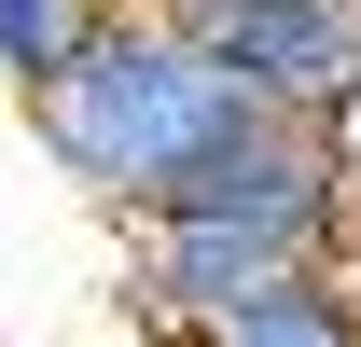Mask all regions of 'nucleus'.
<instances>
[{
	"mask_svg": "<svg viewBox=\"0 0 361 347\" xmlns=\"http://www.w3.org/2000/svg\"><path fill=\"white\" fill-rule=\"evenodd\" d=\"M28 126H42V153L84 181L97 209L167 222V209H195L223 167H250V153L278 139V111L236 84L180 14H111L84 70L28 97Z\"/></svg>",
	"mask_w": 361,
	"mask_h": 347,
	"instance_id": "f257e3e1",
	"label": "nucleus"
},
{
	"mask_svg": "<svg viewBox=\"0 0 361 347\" xmlns=\"http://www.w3.org/2000/svg\"><path fill=\"white\" fill-rule=\"evenodd\" d=\"M195 42L223 56L278 126H348L361 111V0H236Z\"/></svg>",
	"mask_w": 361,
	"mask_h": 347,
	"instance_id": "f03ea898",
	"label": "nucleus"
},
{
	"mask_svg": "<svg viewBox=\"0 0 361 347\" xmlns=\"http://www.w3.org/2000/svg\"><path fill=\"white\" fill-rule=\"evenodd\" d=\"M97 28H111V0H0V84L14 97L70 84V70L97 56Z\"/></svg>",
	"mask_w": 361,
	"mask_h": 347,
	"instance_id": "7ed1b4c3",
	"label": "nucleus"
},
{
	"mask_svg": "<svg viewBox=\"0 0 361 347\" xmlns=\"http://www.w3.org/2000/svg\"><path fill=\"white\" fill-rule=\"evenodd\" d=\"M209 347H361V264L319 278V292H278V305H250V319H223Z\"/></svg>",
	"mask_w": 361,
	"mask_h": 347,
	"instance_id": "20e7f679",
	"label": "nucleus"
},
{
	"mask_svg": "<svg viewBox=\"0 0 361 347\" xmlns=\"http://www.w3.org/2000/svg\"><path fill=\"white\" fill-rule=\"evenodd\" d=\"M139 14H180V28H209V14H236V0H139Z\"/></svg>",
	"mask_w": 361,
	"mask_h": 347,
	"instance_id": "39448f33",
	"label": "nucleus"
},
{
	"mask_svg": "<svg viewBox=\"0 0 361 347\" xmlns=\"http://www.w3.org/2000/svg\"><path fill=\"white\" fill-rule=\"evenodd\" d=\"M334 139H348V181H361V111H348V126H334Z\"/></svg>",
	"mask_w": 361,
	"mask_h": 347,
	"instance_id": "423d86ee",
	"label": "nucleus"
}]
</instances>
